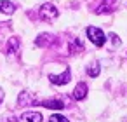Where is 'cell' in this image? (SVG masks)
Returning <instances> with one entry per match:
<instances>
[{"mask_svg":"<svg viewBox=\"0 0 127 122\" xmlns=\"http://www.w3.org/2000/svg\"><path fill=\"white\" fill-rule=\"evenodd\" d=\"M2 101H4V91L0 89V103H2Z\"/></svg>","mask_w":127,"mask_h":122,"instance_id":"obj_17","label":"cell"},{"mask_svg":"<svg viewBox=\"0 0 127 122\" xmlns=\"http://www.w3.org/2000/svg\"><path fill=\"white\" fill-rule=\"evenodd\" d=\"M70 79H71L70 68H64V72L59 73V75H54V73L49 75V80H51V84H54V85H64V84L70 82Z\"/></svg>","mask_w":127,"mask_h":122,"instance_id":"obj_4","label":"cell"},{"mask_svg":"<svg viewBox=\"0 0 127 122\" xmlns=\"http://www.w3.org/2000/svg\"><path fill=\"white\" fill-rule=\"evenodd\" d=\"M5 122H19V120L14 119V117H9V119H5Z\"/></svg>","mask_w":127,"mask_h":122,"instance_id":"obj_16","label":"cell"},{"mask_svg":"<svg viewBox=\"0 0 127 122\" xmlns=\"http://www.w3.org/2000/svg\"><path fill=\"white\" fill-rule=\"evenodd\" d=\"M84 51V44L80 39H71L70 40V54H78Z\"/></svg>","mask_w":127,"mask_h":122,"instance_id":"obj_11","label":"cell"},{"mask_svg":"<svg viewBox=\"0 0 127 122\" xmlns=\"http://www.w3.org/2000/svg\"><path fill=\"white\" fill-rule=\"evenodd\" d=\"M49 122H70L64 115H58V113H54V115H51L49 117Z\"/></svg>","mask_w":127,"mask_h":122,"instance_id":"obj_14","label":"cell"},{"mask_svg":"<svg viewBox=\"0 0 127 122\" xmlns=\"http://www.w3.org/2000/svg\"><path fill=\"white\" fill-rule=\"evenodd\" d=\"M18 51H19V39L18 37H11L7 45H5V49H4V52L7 56H11V54H16Z\"/></svg>","mask_w":127,"mask_h":122,"instance_id":"obj_9","label":"cell"},{"mask_svg":"<svg viewBox=\"0 0 127 122\" xmlns=\"http://www.w3.org/2000/svg\"><path fill=\"white\" fill-rule=\"evenodd\" d=\"M21 119L26 120V122H42V120H44L40 112H25Z\"/></svg>","mask_w":127,"mask_h":122,"instance_id":"obj_10","label":"cell"},{"mask_svg":"<svg viewBox=\"0 0 127 122\" xmlns=\"http://www.w3.org/2000/svg\"><path fill=\"white\" fill-rule=\"evenodd\" d=\"M42 106H45V108H51V110H63V108H66L68 106V103H66V99L64 98H49V99H44L42 103H40Z\"/></svg>","mask_w":127,"mask_h":122,"instance_id":"obj_3","label":"cell"},{"mask_svg":"<svg viewBox=\"0 0 127 122\" xmlns=\"http://www.w3.org/2000/svg\"><path fill=\"white\" fill-rule=\"evenodd\" d=\"M87 37H89V40H91L94 45H97V47H103L104 42H106V37H104L103 30H99V28H96V26H89V28H87Z\"/></svg>","mask_w":127,"mask_h":122,"instance_id":"obj_2","label":"cell"},{"mask_svg":"<svg viewBox=\"0 0 127 122\" xmlns=\"http://www.w3.org/2000/svg\"><path fill=\"white\" fill-rule=\"evenodd\" d=\"M54 40H56V37H54V35H51V33H40V35L37 37L35 44H37L38 47H47V45H51Z\"/></svg>","mask_w":127,"mask_h":122,"instance_id":"obj_8","label":"cell"},{"mask_svg":"<svg viewBox=\"0 0 127 122\" xmlns=\"http://www.w3.org/2000/svg\"><path fill=\"white\" fill-rule=\"evenodd\" d=\"M87 84L85 82H78L77 85H75V89H73V99H77V101H82V99H85V96H87Z\"/></svg>","mask_w":127,"mask_h":122,"instance_id":"obj_7","label":"cell"},{"mask_svg":"<svg viewBox=\"0 0 127 122\" xmlns=\"http://www.w3.org/2000/svg\"><path fill=\"white\" fill-rule=\"evenodd\" d=\"M16 11V5L12 2H7V0H0V12H4V14H14Z\"/></svg>","mask_w":127,"mask_h":122,"instance_id":"obj_12","label":"cell"},{"mask_svg":"<svg viewBox=\"0 0 127 122\" xmlns=\"http://www.w3.org/2000/svg\"><path fill=\"white\" fill-rule=\"evenodd\" d=\"M18 105H19V106H32V105H37V98H35L32 92L23 91V92H19V96H18Z\"/></svg>","mask_w":127,"mask_h":122,"instance_id":"obj_6","label":"cell"},{"mask_svg":"<svg viewBox=\"0 0 127 122\" xmlns=\"http://www.w3.org/2000/svg\"><path fill=\"white\" fill-rule=\"evenodd\" d=\"M87 75L89 77H97L99 75V72H101V66H99V63L97 61H92V63H89L87 65Z\"/></svg>","mask_w":127,"mask_h":122,"instance_id":"obj_13","label":"cell"},{"mask_svg":"<svg viewBox=\"0 0 127 122\" xmlns=\"http://www.w3.org/2000/svg\"><path fill=\"white\" fill-rule=\"evenodd\" d=\"M38 16H40V19H44V21H52V19H56L58 16H59V11L56 9V5H52V4H42L40 5V9H38Z\"/></svg>","mask_w":127,"mask_h":122,"instance_id":"obj_1","label":"cell"},{"mask_svg":"<svg viewBox=\"0 0 127 122\" xmlns=\"http://www.w3.org/2000/svg\"><path fill=\"white\" fill-rule=\"evenodd\" d=\"M108 37H110V40H111V44H113L115 47H117V45H120V39H118V37H117L115 33H110Z\"/></svg>","mask_w":127,"mask_h":122,"instance_id":"obj_15","label":"cell"},{"mask_svg":"<svg viewBox=\"0 0 127 122\" xmlns=\"http://www.w3.org/2000/svg\"><path fill=\"white\" fill-rule=\"evenodd\" d=\"M120 4V0H103V4L96 9V14H106V12H113Z\"/></svg>","mask_w":127,"mask_h":122,"instance_id":"obj_5","label":"cell"}]
</instances>
